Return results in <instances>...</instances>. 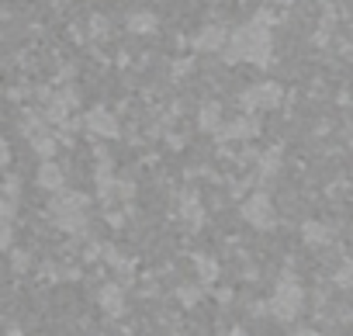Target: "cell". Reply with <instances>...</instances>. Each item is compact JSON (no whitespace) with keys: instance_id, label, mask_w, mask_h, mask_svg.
I'll return each instance as SVG.
<instances>
[{"instance_id":"obj_3","label":"cell","mask_w":353,"mask_h":336,"mask_svg":"<svg viewBox=\"0 0 353 336\" xmlns=\"http://www.w3.org/2000/svg\"><path fill=\"white\" fill-rule=\"evenodd\" d=\"M301 308H305V291H301V284H298L294 277H284V281L277 284L274 298H270V312H274L281 322H294Z\"/></svg>"},{"instance_id":"obj_9","label":"cell","mask_w":353,"mask_h":336,"mask_svg":"<svg viewBox=\"0 0 353 336\" xmlns=\"http://www.w3.org/2000/svg\"><path fill=\"white\" fill-rule=\"evenodd\" d=\"M260 132V125H256V118H236V121H229V125H222V139L225 142H232V139H253Z\"/></svg>"},{"instance_id":"obj_12","label":"cell","mask_w":353,"mask_h":336,"mask_svg":"<svg viewBox=\"0 0 353 336\" xmlns=\"http://www.w3.org/2000/svg\"><path fill=\"white\" fill-rule=\"evenodd\" d=\"M101 308H104V312H111V315H118V312L125 308V295H121V288H118V284H108V288L101 291Z\"/></svg>"},{"instance_id":"obj_16","label":"cell","mask_w":353,"mask_h":336,"mask_svg":"<svg viewBox=\"0 0 353 336\" xmlns=\"http://www.w3.org/2000/svg\"><path fill=\"white\" fill-rule=\"evenodd\" d=\"M11 239H14V229L8 219H0V250H11Z\"/></svg>"},{"instance_id":"obj_11","label":"cell","mask_w":353,"mask_h":336,"mask_svg":"<svg viewBox=\"0 0 353 336\" xmlns=\"http://www.w3.org/2000/svg\"><path fill=\"white\" fill-rule=\"evenodd\" d=\"M198 128L201 132H222V104H205L201 111H198Z\"/></svg>"},{"instance_id":"obj_8","label":"cell","mask_w":353,"mask_h":336,"mask_svg":"<svg viewBox=\"0 0 353 336\" xmlns=\"http://www.w3.org/2000/svg\"><path fill=\"white\" fill-rule=\"evenodd\" d=\"M35 181H39V188H46V191H63V181H66V177H63V166H56V159H42Z\"/></svg>"},{"instance_id":"obj_13","label":"cell","mask_w":353,"mask_h":336,"mask_svg":"<svg viewBox=\"0 0 353 336\" xmlns=\"http://www.w3.org/2000/svg\"><path fill=\"white\" fill-rule=\"evenodd\" d=\"M332 281H336L339 288H353V260H343L339 270L332 274Z\"/></svg>"},{"instance_id":"obj_17","label":"cell","mask_w":353,"mask_h":336,"mask_svg":"<svg viewBox=\"0 0 353 336\" xmlns=\"http://www.w3.org/2000/svg\"><path fill=\"white\" fill-rule=\"evenodd\" d=\"M198 267H201V277H205V281H212V277H215V260L198 257Z\"/></svg>"},{"instance_id":"obj_6","label":"cell","mask_w":353,"mask_h":336,"mask_svg":"<svg viewBox=\"0 0 353 336\" xmlns=\"http://www.w3.org/2000/svg\"><path fill=\"white\" fill-rule=\"evenodd\" d=\"M83 125H87V132H94V135H101V139H114V135H118V118H114L104 104L90 108V111L83 115Z\"/></svg>"},{"instance_id":"obj_10","label":"cell","mask_w":353,"mask_h":336,"mask_svg":"<svg viewBox=\"0 0 353 336\" xmlns=\"http://www.w3.org/2000/svg\"><path fill=\"white\" fill-rule=\"evenodd\" d=\"M301 236H305L308 246H325V243H332V229H329L325 222H315V219L301 226Z\"/></svg>"},{"instance_id":"obj_5","label":"cell","mask_w":353,"mask_h":336,"mask_svg":"<svg viewBox=\"0 0 353 336\" xmlns=\"http://www.w3.org/2000/svg\"><path fill=\"white\" fill-rule=\"evenodd\" d=\"M243 219H246L250 226H256V229H274V226H277V212H274L270 195H263V191L250 195L246 205H243Z\"/></svg>"},{"instance_id":"obj_2","label":"cell","mask_w":353,"mask_h":336,"mask_svg":"<svg viewBox=\"0 0 353 336\" xmlns=\"http://www.w3.org/2000/svg\"><path fill=\"white\" fill-rule=\"evenodd\" d=\"M52 222L66 233H80L87 222V198L77 191H59V198L52 201Z\"/></svg>"},{"instance_id":"obj_7","label":"cell","mask_w":353,"mask_h":336,"mask_svg":"<svg viewBox=\"0 0 353 336\" xmlns=\"http://www.w3.org/2000/svg\"><path fill=\"white\" fill-rule=\"evenodd\" d=\"M225 42H229V32H225L222 25H205V28L191 39L194 52H222Z\"/></svg>"},{"instance_id":"obj_15","label":"cell","mask_w":353,"mask_h":336,"mask_svg":"<svg viewBox=\"0 0 353 336\" xmlns=\"http://www.w3.org/2000/svg\"><path fill=\"white\" fill-rule=\"evenodd\" d=\"M184 219H188V222H194V226H201V219H205V212H201V201H198V198L184 205Z\"/></svg>"},{"instance_id":"obj_4","label":"cell","mask_w":353,"mask_h":336,"mask_svg":"<svg viewBox=\"0 0 353 336\" xmlns=\"http://www.w3.org/2000/svg\"><path fill=\"white\" fill-rule=\"evenodd\" d=\"M281 97H284V90H281L277 80H260L250 90H243V108H250V111H270V108L281 104Z\"/></svg>"},{"instance_id":"obj_14","label":"cell","mask_w":353,"mask_h":336,"mask_svg":"<svg viewBox=\"0 0 353 336\" xmlns=\"http://www.w3.org/2000/svg\"><path fill=\"white\" fill-rule=\"evenodd\" d=\"M128 28H132V32H149V28H156V18H152V14H145V11H142V14H132Z\"/></svg>"},{"instance_id":"obj_1","label":"cell","mask_w":353,"mask_h":336,"mask_svg":"<svg viewBox=\"0 0 353 336\" xmlns=\"http://www.w3.org/2000/svg\"><path fill=\"white\" fill-rule=\"evenodd\" d=\"M222 56H225V63H253V66H267L270 56H274V35H270V28H267L263 21L253 18V21L239 25V28L229 35Z\"/></svg>"}]
</instances>
